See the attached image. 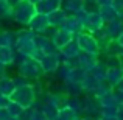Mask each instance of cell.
<instances>
[{"instance_id":"4","label":"cell","mask_w":123,"mask_h":120,"mask_svg":"<svg viewBox=\"0 0 123 120\" xmlns=\"http://www.w3.org/2000/svg\"><path fill=\"white\" fill-rule=\"evenodd\" d=\"M28 120H48V117L42 111H31L28 112Z\"/></svg>"},{"instance_id":"3","label":"cell","mask_w":123,"mask_h":120,"mask_svg":"<svg viewBox=\"0 0 123 120\" xmlns=\"http://www.w3.org/2000/svg\"><path fill=\"white\" fill-rule=\"evenodd\" d=\"M14 89H16V84H14V81H12V80L5 78V76L0 78V95L9 97Z\"/></svg>"},{"instance_id":"1","label":"cell","mask_w":123,"mask_h":120,"mask_svg":"<svg viewBox=\"0 0 123 120\" xmlns=\"http://www.w3.org/2000/svg\"><path fill=\"white\" fill-rule=\"evenodd\" d=\"M11 101L17 103L19 106H22L24 109H30L31 106L34 105L36 101V94H34V87L33 86H19L16 87L14 90L11 92V95L8 97Z\"/></svg>"},{"instance_id":"2","label":"cell","mask_w":123,"mask_h":120,"mask_svg":"<svg viewBox=\"0 0 123 120\" xmlns=\"http://www.w3.org/2000/svg\"><path fill=\"white\" fill-rule=\"evenodd\" d=\"M76 45L80 47V50H84L86 53H90V55L98 53V44H97V39H93L92 36H87V34H84V33H81L78 36Z\"/></svg>"},{"instance_id":"6","label":"cell","mask_w":123,"mask_h":120,"mask_svg":"<svg viewBox=\"0 0 123 120\" xmlns=\"http://www.w3.org/2000/svg\"><path fill=\"white\" fill-rule=\"evenodd\" d=\"M118 44L122 45V48H123V33L120 34V38H118Z\"/></svg>"},{"instance_id":"5","label":"cell","mask_w":123,"mask_h":120,"mask_svg":"<svg viewBox=\"0 0 123 120\" xmlns=\"http://www.w3.org/2000/svg\"><path fill=\"white\" fill-rule=\"evenodd\" d=\"M11 114H9V111L6 109V106H3V108H0V120H11Z\"/></svg>"}]
</instances>
